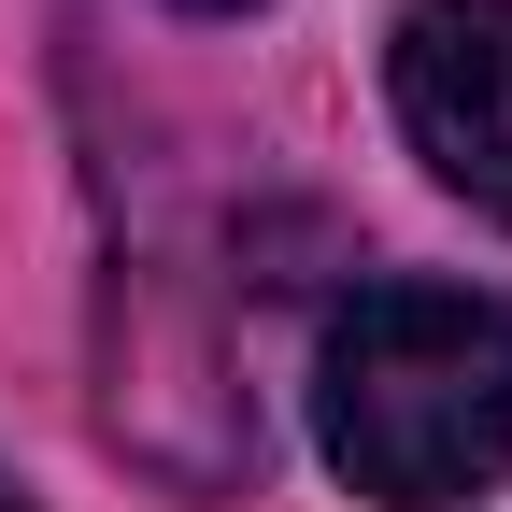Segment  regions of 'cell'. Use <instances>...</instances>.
Segmentation results:
<instances>
[{
  "instance_id": "cell-1",
  "label": "cell",
  "mask_w": 512,
  "mask_h": 512,
  "mask_svg": "<svg viewBox=\"0 0 512 512\" xmlns=\"http://www.w3.org/2000/svg\"><path fill=\"white\" fill-rule=\"evenodd\" d=\"M313 413H328V470L384 512L484 498L512 470V313L484 285H356L313 356Z\"/></svg>"
},
{
  "instance_id": "cell-2",
  "label": "cell",
  "mask_w": 512,
  "mask_h": 512,
  "mask_svg": "<svg viewBox=\"0 0 512 512\" xmlns=\"http://www.w3.org/2000/svg\"><path fill=\"white\" fill-rule=\"evenodd\" d=\"M399 128L456 200L512 228V0H413L399 15Z\"/></svg>"
},
{
  "instance_id": "cell-3",
  "label": "cell",
  "mask_w": 512,
  "mask_h": 512,
  "mask_svg": "<svg viewBox=\"0 0 512 512\" xmlns=\"http://www.w3.org/2000/svg\"><path fill=\"white\" fill-rule=\"evenodd\" d=\"M185 15H242V0H185Z\"/></svg>"
},
{
  "instance_id": "cell-4",
  "label": "cell",
  "mask_w": 512,
  "mask_h": 512,
  "mask_svg": "<svg viewBox=\"0 0 512 512\" xmlns=\"http://www.w3.org/2000/svg\"><path fill=\"white\" fill-rule=\"evenodd\" d=\"M0 512H29V498H15V484H0Z\"/></svg>"
}]
</instances>
